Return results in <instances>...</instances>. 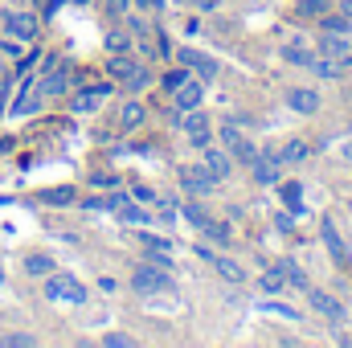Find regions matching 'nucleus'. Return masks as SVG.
Instances as JSON below:
<instances>
[{
    "mask_svg": "<svg viewBox=\"0 0 352 348\" xmlns=\"http://www.w3.org/2000/svg\"><path fill=\"white\" fill-rule=\"evenodd\" d=\"M127 283H131V291H135V295L152 299V295H160V291H168V287H173V270H164V266H156V262L140 259Z\"/></svg>",
    "mask_w": 352,
    "mask_h": 348,
    "instance_id": "1",
    "label": "nucleus"
},
{
    "mask_svg": "<svg viewBox=\"0 0 352 348\" xmlns=\"http://www.w3.org/2000/svg\"><path fill=\"white\" fill-rule=\"evenodd\" d=\"M41 295L50 303H87V283H78L66 270H54V274L41 279Z\"/></svg>",
    "mask_w": 352,
    "mask_h": 348,
    "instance_id": "2",
    "label": "nucleus"
},
{
    "mask_svg": "<svg viewBox=\"0 0 352 348\" xmlns=\"http://www.w3.org/2000/svg\"><path fill=\"white\" fill-rule=\"evenodd\" d=\"M176 184H180V193H184V197H201V201H205V197H213V193L221 188V184L209 176L205 164H176Z\"/></svg>",
    "mask_w": 352,
    "mask_h": 348,
    "instance_id": "3",
    "label": "nucleus"
},
{
    "mask_svg": "<svg viewBox=\"0 0 352 348\" xmlns=\"http://www.w3.org/2000/svg\"><path fill=\"white\" fill-rule=\"evenodd\" d=\"M176 127H180V135L201 152V148H209L213 144V123H209V115L197 107V111H176Z\"/></svg>",
    "mask_w": 352,
    "mask_h": 348,
    "instance_id": "4",
    "label": "nucleus"
},
{
    "mask_svg": "<svg viewBox=\"0 0 352 348\" xmlns=\"http://www.w3.org/2000/svg\"><path fill=\"white\" fill-rule=\"evenodd\" d=\"M0 33H8V37H16V41L33 45V41H37V33H41V21H37V12L8 8V12H0Z\"/></svg>",
    "mask_w": 352,
    "mask_h": 348,
    "instance_id": "5",
    "label": "nucleus"
},
{
    "mask_svg": "<svg viewBox=\"0 0 352 348\" xmlns=\"http://www.w3.org/2000/svg\"><path fill=\"white\" fill-rule=\"evenodd\" d=\"M283 102H287V111H295V115L311 119V115H320V107H324V94H320L316 87H291Z\"/></svg>",
    "mask_w": 352,
    "mask_h": 348,
    "instance_id": "6",
    "label": "nucleus"
},
{
    "mask_svg": "<svg viewBox=\"0 0 352 348\" xmlns=\"http://www.w3.org/2000/svg\"><path fill=\"white\" fill-rule=\"evenodd\" d=\"M307 303H311V312L328 316L336 328H344V324H349V312L340 307V299H336V295H328V291H320V287H307Z\"/></svg>",
    "mask_w": 352,
    "mask_h": 348,
    "instance_id": "7",
    "label": "nucleus"
},
{
    "mask_svg": "<svg viewBox=\"0 0 352 348\" xmlns=\"http://www.w3.org/2000/svg\"><path fill=\"white\" fill-rule=\"evenodd\" d=\"M70 66L62 62V66H45V74H41V83H37V94L41 98H62L66 90H70Z\"/></svg>",
    "mask_w": 352,
    "mask_h": 348,
    "instance_id": "8",
    "label": "nucleus"
},
{
    "mask_svg": "<svg viewBox=\"0 0 352 348\" xmlns=\"http://www.w3.org/2000/svg\"><path fill=\"white\" fill-rule=\"evenodd\" d=\"M201 164L209 168V176H213L217 184H226V180L234 176V156H230L226 148H213V144H209V148H201Z\"/></svg>",
    "mask_w": 352,
    "mask_h": 348,
    "instance_id": "9",
    "label": "nucleus"
},
{
    "mask_svg": "<svg viewBox=\"0 0 352 348\" xmlns=\"http://www.w3.org/2000/svg\"><path fill=\"white\" fill-rule=\"evenodd\" d=\"M320 242H324V250H328V259L336 262V266H349L352 262V250H349V242L340 238V230L324 217V226H320Z\"/></svg>",
    "mask_w": 352,
    "mask_h": 348,
    "instance_id": "10",
    "label": "nucleus"
},
{
    "mask_svg": "<svg viewBox=\"0 0 352 348\" xmlns=\"http://www.w3.org/2000/svg\"><path fill=\"white\" fill-rule=\"evenodd\" d=\"M201 102H205V83H201L197 74H188V78L173 90V107L176 111H197Z\"/></svg>",
    "mask_w": 352,
    "mask_h": 348,
    "instance_id": "11",
    "label": "nucleus"
},
{
    "mask_svg": "<svg viewBox=\"0 0 352 348\" xmlns=\"http://www.w3.org/2000/svg\"><path fill=\"white\" fill-rule=\"evenodd\" d=\"M278 176H283L278 156H274V152H258V156H254V164H250V180L266 188V184H278Z\"/></svg>",
    "mask_w": 352,
    "mask_h": 348,
    "instance_id": "12",
    "label": "nucleus"
},
{
    "mask_svg": "<svg viewBox=\"0 0 352 348\" xmlns=\"http://www.w3.org/2000/svg\"><path fill=\"white\" fill-rule=\"evenodd\" d=\"M148 123V107L140 102V94H127L123 102H119V127L123 131H140Z\"/></svg>",
    "mask_w": 352,
    "mask_h": 348,
    "instance_id": "13",
    "label": "nucleus"
},
{
    "mask_svg": "<svg viewBox=\"0 0 352 348\" xmlns=\"http://www.w3.org/2000/svg\"><path fill=\"white\" fill-rule=\"evenodd\" d=\"M316 54H324V58H336V62H344V54L352 50V37H344V33H320L316 41Z\"/></svg>",
    "mask_w": 352,
    "mask_h": 348,
    "instance_id": "14",
    "label": "nucleus"
},
{
    "mask_svg": "<svg viewBox=\"0 0 352 348\" xmlns=\"http://www.w3.org/2000/svg\"><path fill=\"white\" fill-rule=\"evenodd\" d=\"M278 58H283L287 66H299V70H307V66H311V58H316V45H307V41L291 37V41L278 50Z\"/></svg>",
    "mask_w": 352,
    "mask_h": 348,
    "instance_id": "15",
    "label": "nucleus"
},
{
    "mask_svg": "<svg viewBox=\"0 0 352 348\" xmlns=\"http://www.w3.org/2000/svg\"><path fill=\"white\" fill-rule=\"evenodd\" d=\"M152 83H156V74H152V66H144V62H135V66H131V74H127V78H123L119 87H123V94H144V90L152 87Z\"/></svg>",
    "mask_w": 352,
    "mask_h": 348,
    "instance_id": "16",
    "label": "nucleus"
},
{
    "mask_svg": "<svg viewBox=\"0 0 352 348\" xmlns=\"http://www.w3.org/2000/svg\"><path fill=\"white\" fill-rule=\"evenodd\" d=\"M21 270H25L29 279H45V274L58 270V262H54V254H45V250H33V254H25Z\"/></svg>",
    "mask_w": 352,
    "mask_h": 348,
    "instance_id": "17",
    "label": "nucleus"
},
{
    "mask_svg": "<svg viewBox=\"0 0 352 348\" xmlns=\"http://www.w3.org/2000/svg\"><path fill=\"white\" fill-rule=\"evenodd\" d=\"M274 266L283 270V279H287V291H307V287H311V279H307V270H303V266H299L295 259H278Z\"/></svg>",
    "mask_w": 352,
    "mask_h": 348,
    "instance_id": "18",
    "label": "nucleus"
},
{
    "mask_svg": "<svg viewBox=\"0 0 352 348\" xmlns=\"http://www.w3.org/2000/svg\"><path fill=\"white\" fill-rule=\"evenodd\" d=\"M201 238H205L209 246H230V242H234V226L221 221V217H209L205 230H201Z\"/></svg>",
    "mask_w": 352,
    "mask_h": 348,
    "instance_id": "19",
    "label": "nucleus"
},
{
    "mask_svg": "<svg viewBox=\"0 0 352 348\" xmlns=\"http://www.w3.org/2000/svg\"><path fill=\"white\" fill-rule=\"evenodd\" d=\"M328 8H332V0H295L291 17H295V21H303V25H316Z\"/></svg>",
    "mask_w": 352,
    "mask_h": 348,
    "instance_id": "20",
    "label": "nucleus"
},
{
    "mask_svg": "<svg viewBox=\"0 0 352 348\" xmlns=\"http://www.w3.org/2000/svg\"><path fill=\"white\" fill-rule=\"evenodd\" d=\"M316 29H320V33H344V37H352V17H344L340 8H328V12L316 21Z\"/></svg>",
    "mask_w": 352,
    "mask_h": 348,
    "instance_id": "21",
    "label": "nucleus"
},
{
    "mask_svg": "<svg viewBox=\"0 0 352 348\" xmlns=\"http://www.w3.org/2000/svg\"><path fill=\"white\" fill-rule=\"evenodd\" d=\"M307 70H311L316 78H324V83H336V78H344V66H340L336 58H324V54H316Z\"/></svg>",
    "mask_w": 352,
    "mask_h": 348,
    "instance_id": "22",
    "label": "nucleus"
},
{
    "mask_svg": "<svg viewBox=\"0 0 352 348\" xmlns=\"http://www.w3.org/2000/svg\"><path fill=\"white\" fill-rule=\"evenodd\" d=\"M274 156H278V164H303V160L311 156V144H307V140H287Z\"/></svg>",
    "mask_w": 352,
    "mask_h": 348,
    "instance_id": "23",
    "label": "nucleus"
},
{
    "mask_svg": "<svg viewBox=\"0 0 352 348\" xmlns=\"http://www.w3.org/2000/svg\"><path fill=\"white\" fill-rule=\"evenodd\" d=\"M115 217L123 221V226H135V230H144V226H152V213L140 205V201H127L123 209H115Z\"/></svg>",
    "mask_w": 352,
    "mask_h": 348,
    "instance_id": "24",
    "label": "nucleus"
},
{
    "mask_svg": "<svg viewBox=\"0 0 352 348\" xmlns=\"http://www.w3.org/2000/svg\"><path fill=\"white\" fill-rule=\"evenodd\" d=\"M180 217H184V221H188V226H192V230L201 234V230H205V221H209L213 213H209V209L201 205V197H192V201H180Z\"/></svg>",
    "mask_w": 352,
    "mask_h": 348,
    "instance_id": "25",
    "label": "nucleus"
},
{
    "mask_svg": "<svg viewBox=\"0 0 352 348\" xmlns=\"http://www.w3.org/2000/svg\"><path fill=\"white\" fill-rule=\"evenodd\" d=\"M278 197H283V205L291 209V217L303 213V184H299V180H283V184H278Z\"/></svg>",
    "mask_w": 352,
    "mask_h": 348,
    "instance_id": "26",
    "label": "nucleus"
},
{
    "mask_svg": "<svg viewBox=\"0 0 352 348\" xmlns=\"http://www.w3.org/2000/svg\"><path fill=\"white\" fill-rule=\"evenodd\" d=\"M135 50V37L127 33V25H115L107 33V54H131Z\"/></svg>",
    "mask_w": 352,
    "mask_h": 348,
    "instance_id": "27",
    "label": "nucleus"
},
{
    "mask_svg": "<svg viewBox=\"0 0 352 348\" xmlns=\"http://www.w3.org/2000/svg\"><path fill=\"white\" fill-rule=\"evenodd\" d=\"M258 291H263V295H283V291H287V279H283V270H278L274 262L258 274Z\"/></svg>",
    "mask_w": 352,
    "mask_h": 348,
    "instance_id": "28",
    "label": "nucleus"
},
{
    "mask_svg": "<svg viewBox=\"0 0 352 348\" xmlns=\"http://www.w3.org/2000/svg\"><path fill=\"white\" fill-rule=\"evenodd\" d=\"M135 238H140V246H148L152 254H173V250H176V242H173V238H164V234H152L148 226H144V230H140Z\"/></svg>",
    "mask_w": 352,
    "mask_h": 348,
    "instance_id": "29",
    "label": "nucleus"
},
{
    "mask_svg": "<svg viewBox=\"0 0 352 348\" xmlns=\"http://www.w3.org/2000/svg\"><path fill=\"white\" fill-rule=\"evenodd\" d=\"M209 266H213V270H217V279H226V283H246V270H242L234 259H226V254H217Z\"/></svg>",
    "mask_w": 352,
    "mask_h": 348,
    "instance_id": "30",
    "label": "nucleus"
},
{
    "mask_svg": "<svg viewBox=\"0 0 352 348\" xmlns=\"http://www.w3.org/2000/svg\"><path fill=\"white\" fill-rule=\"evenodd\" d=\"M98 102H102V94H98L94 87H82L74 98H70V111H74V115H87V111H98Z\"/></svg>",
    "mask_w": 352,
    "mask_h": 348,
    "instance_id": "31",
    "label": "nucleus"
},
{
    "mask_svg": "<svg viewBox=\"0 0 352 348\" xmlns=\"http://www.w3.org/2000/svg\"><path fill=\"white\" fill-rule=\"evenodd\" d=\"M37 201L58 209V205H74V201H78V193H74L70 184H62V188H45V193H37Z\"/></svg>",
    "mask_w": 352,
    "mask_h": 348,
    "instance_id": "32",
    "label": "nucleus"
},
{
    "mask_svg": "<svg viewBox=\"0 0 352 348\" xmlns=\"http://www.w3.org/2000/svg\"><path fill=\"white\" fill-rule=\"evenodd\" d=\"M123 25H127V33H131L135 41H148V37H152V25H148V17H144V12H135V8L123 17Z\"/></svg>",
    "mask_w": 352,
    "mask_h": 348,
    "instance_id": "33",
    "label": "nucleus"
},
{
    "mask_svg": "<svg viewBox=\"0 0 352 348\" xmlns=\"http://www.w3.org/2000/svg\"><path fill=\"white\" fill-rule=\"evenodd\" d=\"M192 70H197V78H201V83H213V78L221 74V66H217V58H209V54H197V62H192Z\"/></svg>",
    "mask_w": 352,
    "mask_h": 348,
    "instance_id": "34",
    "label": "nucleus"
},
{
    "mask_svg": "<svg viewBox=\"0 0 352 348\" xmlns=\"http://www.w3.org/2000/svg\"><path fill=\"white\" fill-rule=\"evenodd\" d=\"M41 107V94L37 90H29V83H25V90H21V98L12 102V115H33Z\"/></svg>",
    "mask_w": 352,
    "mask_h": 348,
    "instance_id": "35",
    "label": "nucleus"
},
{
    "mask_svg": "<svg viewBox=\"0 0 352 348\" xmlns=\"http://www.w3.org/2000/svg\"><path fill=\"white\" fill-rule=\"evenodd\" d=\"M188 74H192V70H188V66H180V62H176L173 70H164V74H160V90H164V94H173V90L180 87V83H184V78H188Z\"/></svg>",
    "mask_w": 352,
    "mask_h": 348,
    "instance_id": "36",
    "label": "nucleus"
},
{
    "mask_svg": "<svg viewBox=\"0 0 352 348\" xmlns=\"http://www.w3.org/2000/svg\"><path fill=\"white\" fill-rule=\"evenodd\" d=\"M230 156H234V164H246V168H250V164H254V156H258V148H254V144L242 135V140L230 148Z\"/></svg>",
    "mask_w": 352,
    "mask_h": 348,
    "instance_id": "37",
    "label": "nucleus"
},
{
    "mask_svg": "<svg viewBox=\"0 0 352 348\" xmlns=\"http://www.w3.org/2000/svg\"><path fill=\"white\" fill-rule=\"evenodd\" d=\"M33 345H37L33 332H4L0 336V348H33Z\"/></svg>",
    "mask_w": 352,
    "mask_h": 348,
    "instance_id": "38",
    "label": "nucleus"
},
{
    "mask_svg": "<svg viewBox=\"0 0 352 348\" xmlns=\"http://www.w3.org/2000/svg\"><path fill=\"white\" fill-rule=\"evenodd\" d=\"M258 312H270V316H278V320H299V312L295 307H287V303H274V299H266V303H258Z\"/></svg>",
    "mask_w": 352,
    "mask_h": 348,
    "instance_id": "39",
    "label": "nucleus"
},
{
    "mask_svg": "<svg viewBox=\"0 0 352 348\" xmlns=\"http://www.w3.org/2000/svg\"><path fill=\"white\" fill-rule=\"evenodd\" d=\"M152 45H156V54H160V58H173V54H176L173 37H168L164 29H152Z\"/></svg>",
    "mask_w": 352,
    "mask_h": 348,
    "instance_id": "40",
    "label": "nucleus"
},
{
    "mask_svg": "<svg viewBox=\"0 0 352 348\" xmlns=\"http://www.w3.org/2000/svg\"><path fill=\"white\" fill-rule=\"evenodd\" d=\"M102 4H107V17H111V21H123V17L135 8L131 0H102Z\"/></svg>",
    "mask_w": 352,
    "mask_h": 348,
    "instance_id": "41",
    "label": "nucleus"
},
{
    "mask_svg": "<svg viewBox=\"0 0 352 348\" xmlns=\"http://www.w3.org/2000/svg\"><path fill=\"white\" fill-rule=\"evenodd\" d=\"M102 348H135V336H127V332H107V336H102Z\"/></svg>",
    "mask_w": 352,
    "mask_h": 348,
    "instance_id": "42",
    "label": "nucleus"
},
{
    "mask_svg": "<svg viewBox=\"0 0 352 348\" xmlns=\"http://www.w3.org/2000/svg\"><path fill=\"white\" fill-rule=\"evenodd\" d=\"M217 140H221V148H226V152H230V148H234V144H238V140H242V131H238V127H230V123H226V127H217Z\"/></svg>",
    "mask_w": 352,
    "mask_h": 348,
    "instance_id": "43",
    "label": "nucleus"
},
{
    "mask_svg": "<svg viewBox=\"0 0 352 348\" xmlns=\"http://www.w3.org/2000/svg\"><path fill=\"white\" fill-rule=\"evenodd\" d=\"M127 193H131V201H140V205H152V201H156V188H148V184H131Z\"/></svg>",
    "mask_w": 352,
    "mask_h": 348,
    "instance_id": "44",
    "label": "nucleus"
},
{
    "mask_svg": "<svg viewBox=\"0 0 352 348\" xmlns=\"http://www.w3.org/2000/svg\"><path fill=\"white\" fill-rule=\"evenodd\" d=\"M21 50H25V41H16V37L0 41V58H21Z\"/></svg>",
    "mask_w": 352,
    "mask_h": 348,
    "instance_id": "45",
    "label": "nucleus"
},
{
    "mask_svg": "<svg viewBox=\"0 0 352 348\" xmlns=\"http://www.w3.org/2000/svg\"><path fill=\"white\" fill-rule=\"evenodd\" d=\"M90 184H94V188H115V184H119V176H115V173H90Z\"/></svg>",
    "mask_w": 352,
    "mask_h": 348,
    "instance_id": "46",
    "label": "nucleus"
},
{
    "mask_svg": "<svg viewBox=\"0 0 352 348\" xmlns=\"http://www.w3.org/2000/svg\"><path fill=\"white\" fill-rule=\"evenodd\" d=\"M135 8H144V12H164L168 8V0H131Z\"/></svg>",
    "mask_w": 352,
    "mask_h": 348,
    "instance_id": "47",
    "label": "nucleus"
},
{
    "mask_svg": "<svg viewBox=\"0 0 352 348\" xmlns=\"http://www.w3.org/2000/svg\"><path fill=\"white\" fill-rule=\"evenodd\" d=\"M192 254H197V259H201V262H213V259H217L209 242H197V246H192Z\"/></svg>",
    "mask_w": 352,
    "mask_h": 348,
    "instance_id": "48",
    "label": "nucleus"
},
{
    "mask_svg": "<svg viewBox=\"0 0 352 348\" xmlns=\"http://www.w3.org/2000/svg\"><path fill=\"white\" fill-rule=\"evenodd\" d=\"M291 221H295V217H287V213H274V230H278V234H291Z\"/></svg>",
    "mask_w": 352,
    "mask_h": 348,
    "instance_id": "49",
    "label": "nucleus"
},
{
    "mask_svg": "<svg viewBox=\"0 0 352 348\" xmlns=\"http://www.w3.org/2000/svg\"><path fill=\"white\" fill-rule=\"evenodd\" d=\"M98 291H107V295H115V291H119V283H115V279H107V274H102V279H98Z\"/></svg>",
    "mask_w": 352,
    "mask_h": 348,
    "instance_id": "50",
    "label": "nucleus"
},
{
    "mask_svg": "<svg viewBox=\"0 0 352 348\" xmlns=\"http://www.w3.org/2000/svg\"><path fill=\"white\" fill-rule=\"evenodd\" d=\"M197 8H201V12H213V8H217V0H197Z\"/></svg>",
    "mask_w": 352,
    "mask_h": 348,
    "instance_id": "51",
    "label": "nucleus"
},
{
    "mask_svg": "<svg viewBox=\"0 0 352 348\" xmlns=\"http://www.w3.org/2000/svg\"><path fill=\"white\" fill-rule=\"evenodd\" d=\"M340 160H344V164H352V140L344 144V148H340Z\"/></svg>",
    "mask_w": 352,
    "mask_h": 348,
    "instance_id": "52",
    "label": "nucleus"
},
{
    "mask_svg": "<svg viewBox=\"0 0 352 348\" xmlns=\"http://www.w3.org/2000/svg\"><path fill=\"white\" fill-rule=\"evenodd\" d=\"M70 4H78V8H87V4H94V0H70Z\"/></svg>",
    "mask_w": 352,
    "mask_h": 348,
    "instance_id": "53",
    "label": "nucleus"
},
{
    "mask_svg": "<svg viewBox=\"0 0 352 348\" xmlns=\"http://www.w3.org/2000/svg\"><path fill=\"white\" fill-rule=\"evenodd\" d=\"M0 283H4V266H0Z\"/></svg>",
    "mask_w": 352,
    "mask_h": 348,
    "instance_id": "54",
    "label": "nucleus"
},
{
    "mask_svg": "<svg viewBox=\"0 0 352 348\" xmlns=\"http://www.w3.org/2000/svg\"><path fill=\"white\" fill-rule=\"evenodd\" d=\"M0 119H4V102H0Z\"/></svg>",
    "mask_w": 352,
    "mask_h": 348,
    "instance_id": "55",
    "label": "nucleus"
},
{
    "mask_svg": "<svg viewBox=\"0 0 352 348\" xmlns=\"http://www.w3.org/2000/svg\"><path fill=\"white\" fill-rule=\"evenodd\" d=\"M0 74H4V58H0Z\"/></svg>",
    "mask_w": 352,
    "mask_h": 348,
    "instance_id": "56",
    "label": "nucleus"
},
{
    "mask_svg": "<svg viewBox=\"0 0 352 348\" xmlns=\"http://www.w3.org/2000/svg\"><path fill=\"white\" fill-rule=\"evenodd\" d=\"M349 213H352V201H349Z\"/></svg>",
    "mask_w": 352,
    "mask_h": 348,
    "instance_id": "57",
    "label": "nucleus"
}]
</instances>
